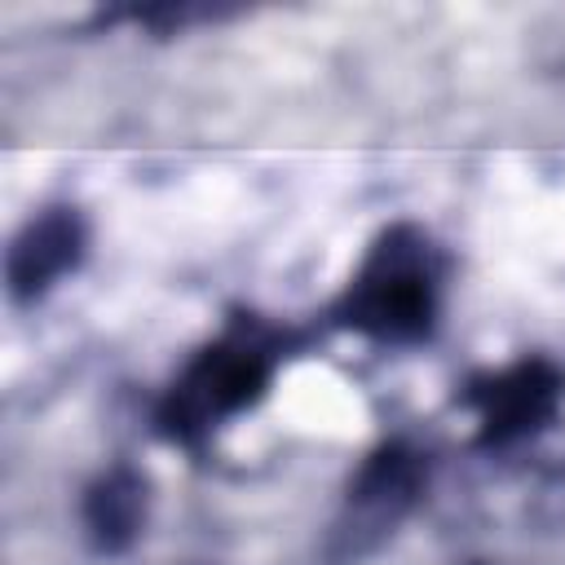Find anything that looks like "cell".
I'll return each instance as SVG.
<instances>
[{
    "label": "cell",
    "mask_w": 565,
    "mask_h": 565,
    "mask_svg": "<svg viewBox=\"0 0 565 565\" xmlns=\"http://www.w3.org/2000/svg\"><path fill=\"white\" fill-rule=\"evenodd\" d=\"M459 402L477 415V446L508 450L539 437L565 406V366L552 358H521L512 366L472 375Z\"/></svg>",
    "instance_id": "3"
},
{
    "label": "cell",
    "mask_w": 565,
    "mask_h": 565,
    "mask_svg": "<svg viewBox=\"0 0 565 565\" xmlns=\"http://www.w3.org/2000/svg\"><path fill=\"white\" fill-rule=\"evenodd\" d=\"M472 565H481V561H472Z\"/></svg>",
    "instance_id": "7"
},
{
    "label": "cell",
    "mask_w": 565,
    "mask_h": 565,
    "mask_svg": "<svg viewBox=\"0 0 565 565\" xmlns=\"http://www.w3.org/2000/svg\"><path fill=\"white\" fill-rule=\"evenodd\" d=\"M146 521V477L132 468H110L84 494V525L102 552H124Z\"/></svg>",
    "instance_id": "6"
},
{
    "label": "cell",
    "mask_w": 565,
    "mask_h": 565,
    "mask_svg": "<svg viewBox=\"0 0 565 565\" xmlns=\"http://www.w3.org/2000/svg\"><path fill=\"white\" fill-rule=\"evenodd\" d=\"M441 252L437 243L397 221L375 234L362 265L331 305V322L375 344H419L433 335L441 313Z\"/></svg>",
    "instance_id": "2"
},
{
    "label": "cell",
    "mask_w": 565,
    "mask_h": 565,
    "mask_svg": "<svg viewBox=\"0 0 565 565\" xmlns=\"http://www.w3.org/2000/svg\"><path fill=\"white\" fill-rule=\"evenodd\" d=\"M278 358H282V331L265 327L252 313L234 318L163 388L154 406L159 437L185 450H203V441L221 424H230L234 415H243L265 397Z\"/></svg>",
    "instance_id": "1"
},
{
    "label": "cell",
    "mask_w": 565,
    "mask_h": 565,
    "mask_svg": "<svg viewBox=\"0 0 565 565\" xmlns=\"http://www.w3.org/2000/svg\"><path fill=\"white\" fill-rule=\"evenodd\" d=\"M424 481H428V455H419L406 441H384L358 468V477L344 494V516L335 525V547H340L335 556L358 561L384 534H393V525L415 508Z\"/></svg>",
    "instance_id": "4"
},
{
    "label": "cell",
    "mask_w": 565,
    "mask_h": 565,
    "mask_svg": "<svg viewBox=\"0 0 565 565\" xmlns=\"http://www.w3.org/2000/svg\"><path fill=\"white\" fill-rule=\"evenodd\" d=\"M84 221L75 207H40L35 216H26V225L13 234L9 243V296L18 305L40 300L57 278H66L79 260H84Z\"/></svg>",
    "instance_id": "5"
}]
</instances>
